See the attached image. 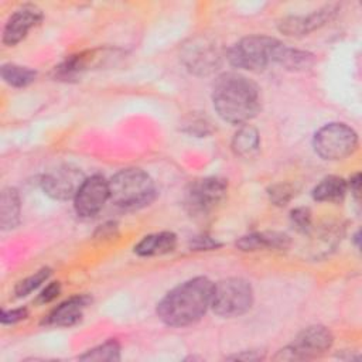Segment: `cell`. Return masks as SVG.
<instances>
[{"instance_id":"6da1fadb","label":"cell","mask_w":362,"mask_h":362,"mask_svg":"<svg viewBox=\"0 0 362 362\" xmlns=\"http://www.w3.org/2000/svg\"><path fill=\"white\" fill-rule=\"evenodd\" d=\"M214 283L204 276L189 279L168 291L157 304L158 318L181 328L199 321L211 307Z\"/></svg>"},{"instance_id":"9c48e42d","label":"cell","mask_w":362,"mask_h":362,"mask_svg":"<svg viewBox=\"0 0 362 362\" xmlns=\"http://www.w3.org/2000/svg\"><path fill=\"white\" fill-rule=\"evenodd\" d=\"M181 59L192 74L209 75L221 66L222 55L212 40L206 37H197L191 40L189 44H185Z\"/></svg>"},{"instance_id":"277c9868","label":"cell","mask_w":362,"mask_h":362,"mask_svg":"<svg viewBox=\"0 0 362 362\" xmlns=\"http://www.w3.org/2000/svg\"><path fill=\"white\" fill-rule=\"evenodd\" d=\"M281 42L267 35H249L233 44L226 59L235 68L260 72L270 64H274V57Z\"/></svg>"},{"instance_id":"603a6c76","label":"cell","mask_w":362,"mask_h":362,"mask_svg":"<svg viewBox=\"0 0 362 362\" xmlns=\"http://www.w3.org/2000/svg\"><path fill=\"white\" fill-rule=\"evenodd\" d=\"M81 361H119L120 359V345L116 339H109L85 354L79 355Z\"/></svg>"},{"instance_id":"4fadbf2b","label":"cell","mask_w":362,"mask_h":362,"mask_svg":"<svg viewBox=\"0 0 362 362\" xmlns=\"http://www.w3.org/2000/svg\"><path fill=\"white\" fill-rule=\"evenodd\" d=\"M42 20V13L35 6H24L16 10L7 20L3 30V44L16 45L27 37L31 28H34Z\"/></svg>"},{"instance_id":"5bb4252c","label":"cell","mask_w":362,"mask_h":362,"mask_svg":"<svg viewBox=\"0 0 362 362\" xmlns=\"http://www.w3.org/2000/svg\"><path fill=\"white\" fill-rule=\"evenodd\" d=\"M92 303V298L86 294L72 296L68 300L57 305L44 320L42 324L48 327H74L82 317L85 308Z\"/></svg>"},{"instance_id":"f546056e","label":"cell","mask_w":362,"mask_h":362,"mask_svg":"<svg viewBox=\"0 0 362 362\" xmlns=\"http://www.w3.org/2000/svg\"><path fill=\"white\" fill-rule=\"evenodd\" d=\"M348 185H349L351 192L354 194V197H355L356 199H359V192H361V174H359V173L354 174V175L349 178Z\"/></svg>"},{"instance_id":"4dcf8cb0","label":"cell","mask_w":362,"mask_h":362,"mask_svg":"<svg viewBox=\"0 0 362 362\" xmlns=\"http://www.w3.org/2000/svg\"><path fill=\"white\" fill-rule=\"evenodd\" d=\"M228 359H245V361H259L263 359V356L260 354H257L256 351H246L243 354H236L232 356H228Z\"/></svg>"},{"instance_id":"e0dca14e","label":"cell","mask_w":362,"mask_h":362,"mask_svg":"<svg viewBox=\"0 0 362 362\" xmlns=\"http://www.w3.org/2000/svg\"><path fill=\"white\" fill-rule=\"evenodd\" d=\"M274 64H279L287 71H307L315 64V55L308 51L290 48L281 42L276 52Z\"/></svg>"},{"instance_id":"7402d4cb","label":"cell","mask_w":362,"mask_h":362,"mask_svg":"<svg viewBox=\"0 0 362 362\" xmlns=\"http://www.w3.org/2000/svg\"><path fill=\"white\" fill-rule=\"evenodd\" d=\"M1 78L6 83L13 88H24L35 81L37 72L27 66H20L16 64H4L1 66Z\"/></svg>"},{"instance_id":"f1b7e54d","label":"cell","mask_w":362,"mask_h":362,"mask_svg":"<svg viewBox=\"0 0 362 362\" xmlns=\"http://www.w3.org/2000/svg\"><path fill=\"white\" fill-rule=\"evenodd\" d=\"M28 310L21 307V308H14V310H1V324H16L24 318H27Z\"/></svg>"},{"instance_id":"83f0119b","label":"cell","mask_w":362,"mask_h":362,"mask_svg":"<svg viewBox=\"0 0 362 362\" xmlns=\"http://www.w3.org/2000/svg\"><path fill=\"white\" fill-rule=\"evenodd\" d=\"M61 291V284L59 281H52L49 283L48 286H45V288L37 296V300L35 303L37 304H47V303H51L52 300H55L58 297Z\"/></svg>"},{"instance_id":"ac0fdd59","label":"cell","mask_w":362,"mask_h":362,"mask_svg":"<svg viewBox=\"0 0 362 362\" xmlns=\"http://www.w3.org/2000/svg\"><path fill=\"white\" fill-rule=\"evenodd\" d=\"M21 201L16 188L7 187L0 197V226L3 230L14 229L20 222Z\"/></svg>"},{"instance_id":"7a4b0ae2","label":"cell","mask_w":362,"mask_h":362,"mask_svg":"<svg viewBox=\"0 0 362 362\" xmlns=\"http://www.w3.org/2000/svg\"><path fill=\"white\" fill-rule=\"evenodd\" d=\"M212 103L222 120L243 124L260 110V89L242 74L225 72L214 82Z\"/></svg>"},{"instance_id":"52a82bcc","label":"cell","mask_w":362,"mask_h":362,"mask_svg":"<svg viewBox=\"0 0 362 362\" xmlns=\"http://www.w3.org/2000/svg\"><path fill=\"white\" fill-rule=\"evenodd\" d=\"M228 182L219 177H205L192 181L184 194V208L194 218L214 212L226 198Z\"/></svg>"},{"instance_id":"d6986e66","label":"cell","mask_w":362,"mask_h":362,"mask_svg":"<svg viewBox=\"0 0 362 362\" xmlns=\"http://www.w3.org/2000/svg\"><path fill=\"white\" fill-rule=\"evenodd\" d=\"M260 148L259 132L250 126L243 124L232 139V150L238 157L253 158Z\"/></svg>"},{"instance_id":"2e32d148","label":"cell","mask_w":362,"mask_h":362,"mask_svg":"<svg viewBox=\"0 0 362 362\" xmlns=\"http://www.w3.org/2000/svg\"><path fill=\"white\" fill-rule=\"evenodd\" d=\"M177 246V236L173 232H158L144 236L136 246L139 256H161L170 253Z\"/></svg>"},{"instance_id":"9a60e30c","label":"cell","mask_w":362,"mask_h":362,"mask_svg":"<svg viewBox=\"0 0 362 362\" xmlns=\"http://www.w3.org/2000/svg\"><path fill=\"white\" fill-rule=\"evenodd\" d=\"M235 245L243 252H255L260 249L284 250L290 246V238L280 232H255L239 238Z\"/></svg>"},{"instance_id":"8992f818","label":"cell","mask_w":362,"mask_h":362,"mask_svg":"<svg viewBox=\"0 0 362 362\" xmlns=\"http://www.w3.org/2000/svg\"><path fill=\"white\" fill-rule=\"evenodd\" d=\"M313 146L315 153L324 160H344L356 150L358 136L348 124L334 122L315 132Z\"/></svg>"},{"instance_id":"d4e9b609","label":"cell","mask_w":362,"mask_h":362,"mask_svg":"<svg viewBox=\"0 0 362 362\" xmlns=\"http://www.w3.org/2000/svg\"><path fill=\"white\" fill-rule=\"evenodd\" d=\"M290 221L297 232L308 233L311 230L313 218H311V211L308 208L300 206V208L293 209L290 212Z\"/></svg>"},{"instance_id":"5b68a950","label":"cell","mask_w":362,"mask_h":362,"mask_svg":"<svg viewBox=\"0 0 362 362\" xmlns=\"http://www.w3.org/2000/svg\"><path fill=\"white\" fill-rule=\"evenodd\" d=\"M253 304V288L240 277H229L214 284L211 308L221 317H239L250 310Z\"/></svg>"},{"instance_id":"ffe728a7","label":"cell","mask_w":362,"mask_h":362,"mask_svg":"<svg viewBox=\"0 0 362 362\" xmlns=\"http://www.w3.org/2000/svg\"><path fill=\"white\" fill-rule=\"evenodd\" d=\"M348 184L344 178L329 175L321 180L313 189V198L318 202H341L346 194Z\"/></svg>"},{"instance_id":"8fae6325","label":"cell","mask_w":362,"mask_h":362,"mask_svg":"<svg viewBox=\"0 0 362 362\" xmlns=\"http://www.w3.org/2000/svg\"><path fill=\"white\" fill-rule=\"evenodd\" d=\"M109 199V182L102 175H92L85 178L79 187L75 198L74 208L79 216H95Z\"/></svg>"},{"instance_id":"30bf717a","label":"cell","mask_w":362,"mask_h":362,"mask_svg":"<svg viewBox=\"0 0 362 362\" xmlns=\"http://www.w3.org/2000/svg\"><path fill=\"white\" fill-rule=\"evenodd\" d=\"M83 181L85 177L78 168L72 165H62L44 174L40 182L42 191L48 197L58 201H68L75 198Z\"/></svg>"},{"instance_id":"3957f363","label":"cell","mask_w":362,"mask_h":362,"mask_svg":"<svg viewBox=\"0 0 362 362\" xmlns=\"http://www.w3.org/2000/svg\"><path fill=\"white\" fill-rule=\"evenodd\" d=\"M109 199L123 209H139L156 198L151 177L140 168H124L109 181Z\"/></svg>"},{"instance_id":"484cf974","label":"cell","mask_w":362,"mask_h":362,"mask_svg":"<svg viewBox=\"0 0 362 362\" xmlns=\"http://www.w3.org/2000/svg\"><path fill=\"white\" fill-rule=\"evenodd\" d=\"M269 197L273 204L286 205L294 197V189L288 184H277L269 188Z\"/></svg>"},{"instance_id":"44dd1931","label":"cell","mask_w":362,"mask_h":362,"mask_svg":"<svg viewBox=\"0 0 362 362\" xmlns=\"http://www.w3.org/2000/svg\"><path fill=\"white\" fill-rule=\"evenodd\" d=\"M93 52H81L76 55H71L64 62H61L54 69V78L58 81H71L78 78L82 72H85L89 66Z\"/></svg>"},{"instance_id":"7c38bea8","label":"cell","mask_w":362,"mask_h":362,"mask_svg":"<svg viewBox=\"0 0 362 362\" xmlns=\"http://www.w3.org/2000/svg\"><path fill=\"white\" fill-rule=\"evenodd\" d=\"M337 11H338L337 4H328L307 16L284 17L277 23V28L280 33L286 35L303 37L325 25L335 16Z\"/></svg>"},{"instance_id":"4316f807","label":"cell","mask_w":362,"mask_h":362,"mask_svg":"<svg viewBox=\"0 0 362 362\" xmlns=\"http://www.w3.org/2000/svg\"><path fill=\"white\" fill-rule=\"evenodd\" d=\"M219 246H221V243L208 235L195 236L189 242L191 250H214V249H218Z\"/></svg>"},{"instance_id":"cb8c5ba5","label":"cell","mask_w":362,"mask_h":362,"mask_svg":"<svg viewBox=\"0 0 362 362\" xmlns=\"http://www.w3.org/2000/svg\"><path fill=\"white\" fill-rule=\"evenodd\" d=\"M49 276H51V269L49 267H42V269L37 270L34 274L23 279L14 287L16 297H25V296H28L30 293L37 290L44 281H47Z\"/></svg>"},{"instance_id":"ba28073f","label":"cell","mask_w":362,"mask_h":362,"mask_svg":"<svg viewBox=\"0 0 362 362\" xmlns=\"http://www.w3.org/2000/svg\"><path fill=\"white\" fill-rule=\"evenodd\" d=\"M334 342L331 331L324 325H311L304 328L294 342L280 349L274 359L283 361H304L313 359L327 352Z\"/></svg>"}]
</instances>
